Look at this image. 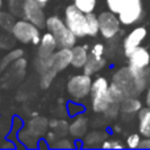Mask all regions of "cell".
<instances>
[{
	"mask_svg": "<svg viewBox=\"0 0 150 150\" xmlns=\"http://www.w3.org/2000/svg\"><path fill=\"white\" fill-rule=\"evenodd\" d=\"M73 57H71V66L75 69H83L88 59V46L87 45H75L71 47Z\"/></svg>",
	"mask_w": 150,
	"mask_h": 150,
	"instance_id": "cell-15",
	"label": "cell"
},
{
	"mask_svg": "<svg viewBox=\"0 0 150 150\" xmlns=\"http://www.w3.org/2000/svg\"><path fill=\"white\" fill-rule=\"evenodd\" d=\"M119 112H120V103L112 101V103L107 107V109L103 112V113L107 117H109V119H115V117L119 115Z\"/></svg>",
	"mask_w": 150,
	"mask_h": 150,
	"instance_id": "cell-27",
	"label": "cell"
},
{
	"mask_svg": "<svg viewBox=\"0 0 150 150\" xmlns=\"http://www.w3.org/2000/svg\"><path fill=\"white\" fill-rule=\"evenodd\" d=\"M140 142H141V137L137 134V133H133L130 134L129 137L127 138V146L130 149H136L140 146Z\"/></svg>",
	"mask_w": 150,
	"mask_h": 150,
	"instance_id": "cell-28",
	"label": "cell"
},
{
	"mask_svg": "<svg viewBox=\"0 0 150 150\" xmlns=\"http://www.w3.org/2000/svg\"><path fill=\"white\" fill-rule=\"evenodd\" d=\"M140 149H150V137H145V140H141Z\"/></svg>",
	"mask_w": 150,
	"mask_h": 150,
	"instance_id": "cell-32",
	"label": "cell"
},
{
	"mask_svg": "<svg viewBox=\"0 0 150 150\" xmlns=\"http://www.w3.org/2000/svg\"><path fill=\"white\" fill-rule=\"evenodd\" d=\"M47 128H49V120L46 117L36 116L34 119H30L26 122V127L24 129L34 138H40L45 136V133L47 132Z\"/></svg>",
	"mask_w": 150,
	"mask_h": 150,
	"instance_id": "cell-13",
	"label": "cell"
},
{
	"mask_svg": "<svg viewBox=\"0 0 150 150\" xmlns=\"http://www.w3.org/2000/svg\"><path fill=\"white\" fill-rule=\"evenodd\" d=\"M91 105L96 113H103L107 107L115 101L109 93V83L104 76H98L91 86Z\"/></svg>",
	"mask_w": 150,
	"mask_h": 150,
	"instance_id": "cell-2",
	"label": "cell"
},
{
	"mask_svg": "<svg viewBox=\"0 0 150 150\" xmlns=\"http://www.w3.org/2000/svg\"><path fill=\"white\" fill-rule=\"evenodd\" d=\"M86 30H87V36L91 37H95L100 33L99 32V18L92 12L86 13Z\"/></svg>",
	"mask_w": 150,
	"mask_h": 150,
	"instance_id": "cell-20",
	"label": "cell"
},
{
	"mask_svg": "<svg viewBox=\"0 0 150 150\" xmlns=\"http://www.w3.org/2000/svg\"><path fill=\"white\" fill-rule=\"evenodd\" d=\"M145 101H146V105L150 107V87L148 88V92H146V99H145Z\"/></svg>",
	"mask_w": 150,
	"mask_h": 150,
	"instance_id": "cell-33",
	"label": "cell"
},
{
	"mask_svg": "<svg viewBox=\"0 0 150 150\" xmlns=\"http://www.w3.org/2000/svg\"><path fill=\"white\" fill-rule=\"evenodd\" d=\"M129 66L134 69H146L150 65V52L146 47L138 46L128 57Z\"/></svg>",
	"mask_w": 150,
	"mask_h": 150,
	"instance_id": "cell-12",
	"label": "cell"
},
{
	"mask_svg": "<svg viewBox=\"0 0 150 150\" xmlns=\"http://www.w3.org/2000/svg\"><path fill=\"white\" fill-rule=\"evenodd\" d=\"M125 1H127V0H105L108 9L111 11V12L116 13V15H119L120 11L122 9V7H124Z\"/></svg>",
	"mask_w": 150,
	"mask_h": 150,
	"instance_id": "cell-26",
	"label": "cell"
},
{
	"mask_svg": "<svg viewBox=\"0 0 150 150\" xmlns=\"http://www.w3.org/2000/svg\"><path fill=\"white\" fill-rule=\"evenodd\" d=\"M74 4L83 13H91L96 8V0H74Z\"/></svg>",
	"mask_w": 150,
	"mask_h": 150,
	"instance_id": "cell-22",
	"label": "cell"
},
{
	"mask_svg": "<svg viewBox=\"0 0 150 150\" xmlns=\"http://www.w3.org/2000/svg\"><path fill=\"white\" fill-rule=\"evenodd\" d=\"M104 140H107V133L101 132V130H93V132L88 133L84 138V146H99L100 142L103 144Z\"/></svg>",
	"mask_w": 150,
	"mask_h": 150,
	"instance_id": "cell-19",
	"label": "cell"
},
{
	"mask_svg": "<svg viewBox=\"0 0 150 150\" xmlns=\"http://www.w3.org/2000/svg\"><path fill=\"white\" fill-rule=\"evenodd\" d=\"M36 1H37V3H40V4H41L42 7H44V5L46 4V3H49V0H36Z\"/></svg>",
	"mask_w": 150,
	"mask_h": 150,
	"instance_id": "cell-34",
	"label": "cell"
},
{
	"mask_svg": "<svg viewBox=\"0 0 150 150\" xmlns=\"http://www.w3.org/2000/svg\"><path fill=\"white\" fill-rule=\"evenodd\" d=\"M23 54H24V52H23L21 49H15V50H12L9 54H7L4 58H3V61H1V67H5V66H8L9 63L15 62L16 59H18V58L23 57Z\"/></svg>",
	"mask_w": 150,
	"mask_h": 150,
	"instance_id": "cell-24",
	"label": "cell"
},
{
	"mask_svg": "<svg viewBox=\"0 0 150 150\" xmlns=\"http://www.w3.org/2000/svg\"><path fill=\"white\" fill-rule=\"evenodd\" d=\"M11 34L15 37V40L25 45H38L40 40H41L40 28L30 21L25 20V18L15 21L12 29H11Z\"/></svg>",
	"mask_w": 150,
	"mask_h": 150,
	"instance_id": "cell-3",
	"label": "cell"
},
{
	"mask_svg": "<svg viewBox=\"0 0 150 150\" xmlns=\"http://www.w3.org/2000/svg\"><path fill=\"white\" fill-rule=\"evenodd\" d=\"M138 130L144 137H150V107L140 109V113H138Z\"/></svg>",
	"mask_w": 150,
	"mask_h": 150,
	"instance_id": "cell-17",
	"label": "cell"
},
{
	"mask_svg": "<svg viewBox=\"0 0 150 150\" xmlns=\"http://www.w3.org/2000/svg\"><path fill=\"white\" fill-rule=\"evenodd\" d=\"M52 148L54 149H73L74 148V142L67 137H58L54 142L52 144Z\"/></svg>",
	"mask_w": 150,
	"mask_h": 150,
	"instance_id": "cell-25",
	"label": "cell"
},
{
	"mask_svg": "<svg viewBox=\"0 0 150 150\" xmlns=\"http://www.w3.org/2000/svg\"><path fill=\"white\" fill-rule=\"evenodd\" d=\"M104 52H105V47H104L103 44L98 42L95 44L90 50V54L91 55H95V57H104Z\"/></svg>",
	"mask_w": 150,
	"mask_h": 150,
	"instance_id": "cell-30",
	"label": "cell"
},
{
	"mask_svg": "<svg viewBox=\"0 0 150 150\" xmlns=\"http://www.w3.org/2000/svg\"><path fill=\"white\" fill-rule=\"evenodd\" d=\"M119 20L122 25H133V24L138 23L144 16V7H142V0H127L120 11Z\"/></svg>",
	"mask_w": 150,
	"mask_h": 150,
	"instance_id": "cell-6",
	"label": "cell"
},
{
	"mask_svg": "<svg viewBox=\"0 0 150 150\" xmlns=\"http://www.w3.org/2000/svg\"><path fill=\"white\" fill-rule=\"evenodd\" d=\"M148 36V30L145 26H137L133 30H130V33H128V36L124 40V53L127 57H129V54L136 49V47L141 46L142 41Z\"/></svg>",
	"mask_w": 150,
	"mask_h": 150,
	"instance_id": "cell-10",
	"label": "cell"
},
{
	"mask_svg": "<svg viewBox=\"0 0 150 150\" xmlns=\"http://www.w3.org/2000/svg\"><path fill=\"white\" fill-rule=\"evenodd\" d=\"M49 128L52 130H54L58 134V137H63L69 133V124L67 121L61 119H52L49 120Z\"/></svg>",
	"mask_w": 150,
	"mask_h": 150,
	"instance_id": "cell-21",
	"label": "cell"
},
{
	"mask_svg": "<svg viewBox=\"0 0 150 150\" xmlns=\"http://www.w3.org/2000/svg\"><path fill=\"white\" fill-rule=\"evenodd\" d=\"M141 108H142L141 101L138 100L136 96L127 98L125 100H122L121 103H120V111L124 112V113H134V112L140 111Z\"/></svg>",
	"mask_w": 150,
	"mask_h": 150,
	"instance_id": "cell-18",
	"label": "cell"
},
{
	"mask_svg": "<svg viewBox=\"0 0 150 150\" xmlns=\"http://www.w3.org/2000/svg\"><path fill=\"white\" fill-rule=\"evenodd\" d=\"M105 59L104 57H95V55H88V59L86 62V65L83 66V73L92 76L93 74H96L98 71H100L101 69L105 66Z\"/></svg>",
	"mask_w": 150,
	"mask_h": 150,
	"instance_id": "cell-16",
	"label": "cell"
},
{
	"mask_svg": "<svg viewBox=\"0 0 150 150\" xmlns=\"http://www.w3.org/2000/svg\"><path fill=\"white\" fill-rule=\"evenodd\" d=\"M15 24V18L12 15H9L8 12H3L0 11V28H3L4 30H11Z\"/></svg>",
	"mask_w": 150,
	"mask_h": 150,
	"instance_id": "cell-23",
	"label": "cell"
},
{
	"mask_svg": "<svg viewBox=\"0 0 150 150\" xmlns=\"http://www.w3.org/2000/svg\"><path fill=\"white\" fill-rule=\"evenodd\" d=\"M45 26H46L47 32H50L55 37L59 47H73L76 45L78 37L69 29L65 20H62L59 16L53 15L46 17Z\"/></svg>",
	"mask_w": 150,
	"mask_h": 150,
	"instance_id": "cell-1",
	"label": "cell"
},
{
	"mask_svg": "<svg viewBox=\"0 0 150 150\" xmlns=\"http://www.w3.org/2000/svg\"><path fill=\"white\" fill-rule=\"evenodd\" d=\"M88 129V119L83 113L74 116V120L71 124H69V133L74 138H80L87 133Z\"/></svg>",
	"mask_w": 150,
	"mask_h": 150,
	"instance_id": "cell-14",
	"label": "cell"
},
{
	"mask_svg": "<svg viewBox=\"0 0 150 150\" xmlns=\"http://www.w3.org/2000/svg\"><path fill=\"white\" fill-rule=\"evenodd\" d=\"M71 47H59L49 57V63L57 73H61L71 66Z\"/></svg>",
	"mask_w": 150,
	"mask_h": 150,
	"instance_id": "cell-9",
	"label": "cell"
},
{
	"mask_svg": "<svg viewBox=\"0 0 150 150\" xmlns=\"http://www.w3.org/2000/svg\"><path fill=\"white\" fill-rule=\"evenodd\" d=\"M65 23L71 32L78 37L87 36L86 30V13H83L75 4H70L65 9Z\"/></svg>",
	"mask_w": 150,
	"mask_h": 150,
	"instance_id": "cell-5",
	"label": "cell"
},
{
	"mask_svg": "<svg viewBox=\"0 0 150 150\" xmlns=\"http://www.w3.org/2000/svg\"><path fill=\"white\" fill-rule=\"evenodd\" d=\"M3 5H4V1H3V0H0V11H1Z\"/></svg>",
	"mask_w": 150,
	"mask_h": 150,
	"instance_id": "cell-35",
	"label": "cell"
},
{
	"mask_svg": "<svg viewBox=\"0 0 150 150\" xmlns=\"http://www.w3.org/2000/svg\"><path fill=\"white\" fill-rule=\"evenodd\" d=\"M101 148L103 149H122L124 145L119 141H109V140H104V142L101 144Z\"/></svg>",
	"mask_w": 150,
	"mask_h": 150,
	"instance_id": "cell-31",
	"label": "cell"
},
{
	"mask_svg": "<svg viewBox=\"0 0 150 150\" xmlns=\"http://www.w3.org/2000/svg\"><path fill=\"white\" fill-rule=\"evenodd\" d=\"M23 1L21 0H8V7H9L11 12L15 13V15L20 13L21 9H23Z\"/></svg>",
	"mask_w": 150,
	"mask_h": 150,
	"instance_id": "cell-29",
	"label": "cell"
},
{
	"mask_svg": "<svg viewBox=\"0 0 150 150\" xmlns=\"http://www.w3.org/2000/svg\"><path fill=\"white\" fill-rule=\"evenodd\" d=\"M21 13H23L25 20L33 23L38 28H44L45 26L46 16H45V12L42 9V5L40 3H37L36 0H24Z\"/></svg>",
	"mask_w": 150,
	"mask_h": 150,
	"instance_id": "cell-8",
	"label": "cell"
},
{
	"mask_svg": "<svg viewBox=\"0 0 150 150\" xmlns=\"http://www.w3.org/2000/svg\"><path fill=\"white\" fill-rule=\"evenodd\" d=\"M91 86H92V79L87 74H76L73 75L66 83V91L69 96L73 100L79 101L86 99L91 93Z\"/></svg>",
	"mask_w": 150,
	"mask_h": 150,
	"instance_id": "cell-4",
	"label": "cell"
},
{
	"mask_svg": "<svg viewBox=\"0 0 150 150\" xmlns=\"http://www.w3.org/2000/svg\"><path fill=\"white\" fill-rule=\"evenodd\" d=\"M99 18V32L100 34L107 40H112L120 30V20L119 16L116 13L111 12V11H105L101 12L98 16Z\"/></svg>",
	"mask_w": 150,
	"mask_h": 150,
	"instance_id": "cell-7",
	"label": "cell"
},
{
	"mask_svg": "<svg viewBox=\"0 0 150 150\" xmlns=\"http://www.w3.org/2000/svg\"><path fill=\"white\" fill-rule=\"evenodd\" d=\"M37 47H38L37 49V58L46 59L59 46H58V42L55 40V37L50 32H46V33H44L41 36V40H40V44L37 45Z\"/></svg>",
	"mask_w": 150,
	"mask_h": 150,
	"instance_id": "cell-11",
	"label": "cell"
}]
</instances>
